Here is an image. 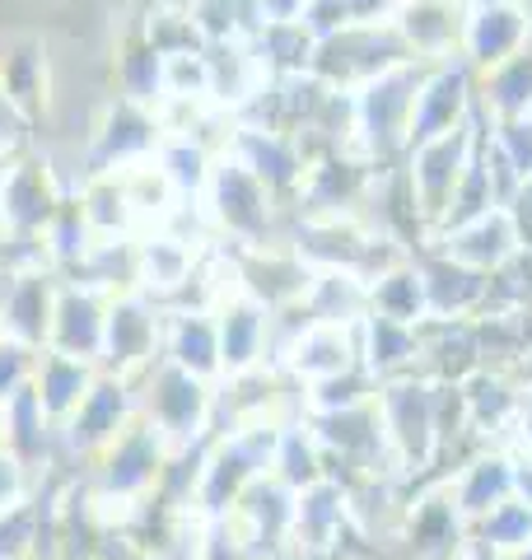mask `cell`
I'll return each instance as SVG.
<instances>
[{
  "instance_id": "cell-1",
  "label": "cell",
  "mask_w": 532,
  "mask_h": 560,
  "mask_svg": "<svg viewBox=\"0 0 532 560\" xmlns=\"http://www.w3.org/2000/svg\"><path fill=\"white\" fill-rule=\"evenodd\" d=\"M66 206L57 168L38 154H14L0 164V230L10 238H43Z\"/></svg>"
},
{
  "instance_id": "cell-2",
  "label": "cell",
  "mask_w": 532,
  "mask_h": 560,
  "mask_svg": "<svg viewBox=\"0 0 532 560\" xmlns=\"http://www.w3.org/2000/svg\"><path fill=\"white\" fill-rule=\"evenodd\" d=\"M159 341H164V313H159V304H150L146 290H122L108 300L99 370L131 383L140 364H150L159 355Z\"/></svg>"
},
{
  "instance_id": "cell-3",
  "label": "cell",
  "mask_w": 532,
  "mask_h": 560,
  "mask_svg": "<svg viewBox=\"0 0 532 560\" xmlns=\"http://www.w3.org/2000/svg\"><path fill=\"white\" fill-rule=\"evenodd\" d=\"M108 300L94 285H80V280H66L57 294V313H51V331L43 350H61V355H76L99 364L103 355V327H108Z\"/></svg>"
},
{
  "instance_id": "cell-4",
  "label": "cell",
  "mask_w": 532,
  "mask_h": 560,
  "mask_svg": "<svg viewBox=\"0 0 532 560\" xmlns=\"http://www.w3.org/2000/svg\"><path fill=\"white\" fill-rule=\"evenodd\" d=\"M131 425V401H127V378L117 374H99L94 383H89V393L76 411H70V420L57 430L61 440L76 448V453H89V458H99L103 448H108L122 430Z\"/></svg>"
},
{
  "instance_id": "cell-5",
  "label": "cell",
  "mask_w": 532,
  "mask_h": 560,
  "mask_svg": "<svg viewBox=\"0 0 532 560\" xmlns=\"http://www.w3.org/2000/svg\"><path fill=\"white\" fill-rule=\"evenodd\" d=\"M57 276L51 271H10L0 290V337H14L24 346H47L51 313H57Z\"/></svg>"
},
{
  "instance_id": "cell-6",
  "label": "cell",
  "mask_w": 532,
  "mask_h": 560,
  "mask_svg": "<svg viewBox=\"0 0 532 560\" xmlns=\"http://www.w3.org/2000/svg\"><path fill=\"white\" fill-rule=\"evenodd\" d=\"M0 103L14 113V121H33L47 108V51L43 43H14L0 51Z\"/></svg>"
},
{
  "instance_id": "cell-7",
  "label": "cell",
  "mask_w": 532,
  "mask_h": 560,
  "mask_svg": "<svg viewBox=\"0 0 532 560\" xmlns=\"http://www.w3.org/2000/svg\"><path fill=\"white\" fill-rule=\"evenodd\" d=\"M99 378V364L76 360V355H61V350H43L38 355V370H33V397L43 401V411L51 425H66L70 411L84 401L89 383Z\"/></svg>"
},
{
  "instance_id": "cell-8",
  "label": "cell",
  "mask_w": 532,
  "mask_h": 560,
  "mask_svg": "<svg viewBox=\"0 0 532 560\" xmlns=\"http://www.w3.org/2000/svg\"><path fill=\"white\" fill-rule=\"evenodd\" d=\"M38 346H24L14 337H0V407L10 397H20L28 383H33V370H38Z\"/></svg>"
},
{
  "instance_id": "cell-9",
  "label": "cell",
  "mask_w": 532,
  "mask_h": 560,
  "mask_svg": "<svg viewBox=\"0 0 532 560\" xmlns=\"http://www.w3.org/2000/svg\"><path fill=\"white\" fill-rule=\"evenodd\" d=\"M28 471H33V467H28L24 458H14V453L0 444V514L24 510V504H28V490H33Z\"/></svg>"
}]
</instances>
